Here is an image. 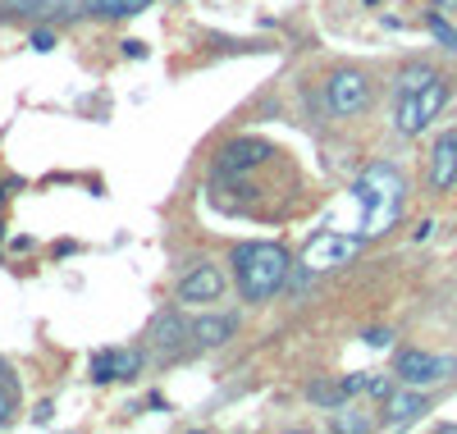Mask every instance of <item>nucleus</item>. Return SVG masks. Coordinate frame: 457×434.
Returning <instances> with one entry per match:
<instances>
[{"label": "nucleus", "mask_w": 457, "mask_h": 434, "mask_svg": "<svg viewBox=\"0 0 457 434\" xmlns=\"http://www.w3.org/2000/svg\"><path fill=\"white\" fill-rule=\"evenodd\" d=\"M5 380L14 384V375H10V366H5V362H0V384H5Z\"/></svg>", "instance_id": "5701e85b"}, {"label": "nucleus", "mask_w": 457, "mask_h": 434, "mask_svg": "<svg viewBox=\"0 0 457 434\" xmlns=\"http://www.w3.org/2000/svg\"><path fill=\"white\" fill-rule=\"evenodd\" d=\"M124 55H129V60H142L146 51H142V42H124Z\"/></svg>", "instance_id": "4be33fe9"}, {"label": "nucleus", "mask_w": 457, "mask_h": 434, "mask_svg": "<svg viewBox=\"0 0 457 434\" xmlns=\"http://www.w3.org/2000/svg\"><path fill=\"white\" fill-rule=\"evenodd\" d=\"M307 398H312L316 407H325V412H343V403H348V388H343V380H338V384L316 380V384H307Z\"/></svg>", "instance_id": "2eb2a0df"}, {"label": "nucleus", "mask_w": 457, "mask_h": 434, "mask_svg": "<svg viewBox=\"0 0 457 434\" xmlns=\"http://www.w3.org/2000/svg\"><path fill=\"white\" fill-rule=\"evenodd\" d=\"M224 288H228V280H224V270L220 265H211V261H197L193 270L179 280V302H220L224 297Z\"/></svg>", "instance_id": "6e6552de"}, {"label": "nucleus", "mask_w": 457, "mask_h": 434, "mask_svg": "<svg viewBox=\"0 0 457 434\" xmlns=\"http://www.w3.org/2000/svg\"><path fill=\"white\" fill-rule=\"evenodd\" d=\"M366 243H370L366 233L325 229V233H316V238H312L307 247H302V270H307V274H329V270H338V265L357 261Z\"/></svg>", "instance_id": "39448f33"}, {"label": "nucleus", "mask_w": 457, "mask_h": 434, "mask_svg": "<svg viewBox=\"0 0 457 434\" xmlns=\"http://www.w3.org/2000/svg\"><path fill=\"white\" fill-rule=\"evenodd\" d=\"M288 270H293V261L279 243H243V247H234V280H238L243 302H252V306L270 302L288 284Z\"/></svg>", "instance_id": "f03ea898"}, {"label": "nucleus", "mask_w": 457, "mask_h": 434, "mask_svg": "<svg viewBox=\"0 0 457 434\" xmlns=\"http://www.w3.org/2000/svg\"><path fill=\"white\" fill-rule=\"evenodd\" d=\"M142 371V357L137 352H124V347H101L92 357V380L96 384H114V380H133Z\"/></svg>", "instance_id": "f8f14e48"}, {"label": "nucleus", "mask_w": 457, "mask_h": 434, "mask_svg": "<svg viewBox=\"0 0 457 434\" xmlns=\"http://www.w3.org/2000/svg\"><path fill=\"white\" fill-rule=\"evenodd\" d=\"M334 430H370L366 416H334Z\"/></svg>", "instance_id": "aec40b11"}, {"label": "nucleus", "mask_w": 457, "mask_h": 434, "mask_svg": "<svg viewBox=\"0 0 457 434\" xmlns=\"http://www.w3.org/2000/svg\"><path fill=\"white\" fill-rule=\"evenodd\" d=\"M439 5H457V0H439Z\"/></svg>", "instance_id": "b1692460"}, {"label": "nucleus", "mask_w": 457, "mask_h": 434, "mask_svg": "<svg viewBox=\"0 0 457 434\" xmlns=\"http://www.w3.org/2000/svg\"><path fill=\"white\" fill-rule=\"evenodd\" d=\"M28 46H32V51H51V46H55V32H32Z\"/></svg>", "instance_id": "412c9836"}, {"label": "nucleus", "mask_w": 457, "mask_h": 434, "mask_svg": "<svg viewBox=\"0 0 457 434\" xmlns=\"http://www.w3.org/2000/svg\"><path fill=\"white\" fill-rule=\"evenodd\" d=\"M426 412H430V398H426V388H416V384H403V388H394L385 398V425L389 430H407Z\"/></svg>", "instance_id": "9d476101"}, {"label": "nucleus", "mask_w": 457, "mask_h": 434, "mask_svg": "<svg viewBox=\"0 0 457 434\" xmlns=\"http://www.w3.org/2000/svg\"><path fill=\"white\" fill-rule=\"evenodd\" d=\"M448 96H453V88H448L444 73H435L430 83L411 88V92H398V96H394V129H398L403 138H421V133L439 120V110L448 105Z\"/></svg>", "instance_id": "7ed1b4c3"}, {"label": "nucleus", "mask_w": 457, "mask_h": 434, "mask_svg": "<svg viewBox=\"0 0 457 434\" xmlns=\"http://www.w3.org/2000/svg\"><path fill=\"white\" fill-rule=\"evenodd\" d=\"M361 338H366V347H389V343H394V334H389V330H366Z\"/></svg>", "instance_id": "6ab92c4d"}, {"label": "nucleus", "mask_w": 457, "mask_h": 434, "mask_svg": "<svg viewBox=\"0 0 457 434\" xmlns=\"http://www.w3.org/2000/svg\"><path fill=\"white\" fill-rule=\"evenodd\" d=\"M14 421V384L5 380V384H0V430H5Z\"/></svg>", "instance_id": "f3484780"}, {"label": "nucleus", "mask_w": 457, "mask_h": 434, "mask_svg": "<svg viewBox=\"0 0 457 434\" xmlns=\"http://www.w3.org/2000/svg\"><path fill=\"white\" fill-rule=\"evenodd\" d=\"M14 14H60L69 5H79V0H5Z\"/></svg>", "instance_id": "dca6fc26"}, {"label": "nucleus", "mask_w": 457, "mask_h": 434, "mask_svg": "<svg viewBox=\"0 0 457 434\" xmlns=\"http://www.w3.org/2000/svg\"><path fill=\"white\" fill-rule=\"evenodd\" d=\"M426 183L430 192H453L457 188V133H439L430 146V161H426Z\"/></svg>", "instance_id": "1a4fd4ad"}, {"label": "nucleus", "mask_w": 457, "mask_h": 434, "mask_svg": "<svg viewBox=\"0 0 457 434\" xmlns=\"http://www.w3.org/2000/svg\"><path fill=\"white\" fill-rule=\"evenodd\" d=\"M366 393H370V398H389L394 380H389V375H366Z\"/></svg>", "instance_id": "a211bd4d"}, {"label": "nucleus", "mask_w": 457, "mask_h": 434, "mask_svg": "<svg viewBox=\"0 0 457 434\" xmlns=\"http://www.w3.org/2000/svg\"><path fill=\"white\" fill-rule=\"evenodd\" d=\"M234 334H238V321H234V315H224V311L197 315V321L187 325V338H193L197 352H206V347H224Z\"/></svg>", "instance_id": "9b49d317"}, {"label": "nucleus", "mask_w": 457, "mask_h": 434, "mask_svg": "<svg viewBox=\"0 0 457 434\" xmlns=\"http://www.w3.org/2000/svg\"><path fill=\"white\" fill-rule=\"evenodd\" d=\"M270 155H275L270 142H261V138H234V142H224V146L215 151V174H220V179H234V174L261 170Z\"/></svg>", "instance_id": "0eeeda50"}, {"label": "nucleus", "mask_w": 457, "mask_h": 434, "mask_svg": "<svg viewBox=\"0 0 457 434\" xmlns=\"http://www.w3.org/2000/svg\"><path fill=\"white\" fill-rule=\"evenodd\" d=\"M325 105L334 120H361V114L375 105V78L366 69L343 64L325 78Z\"/></svg>", "instance_id": "20e7f679"}, {"label": "nucleus", "mask_w": 457, "mask_h": 434, "mask_svg": "<svg viewBox=\"0 0 457 434\" xmlns=\"http://www.w3.org/2000/svg\"><path fill=\"white\" fill-rule=\"evenodd\" d=\"M394 375L403 384H416V388H430V384H444L457 375V357H439V352H421V347H407L398 352L394 362Z\"/></svg>", "instance_id": "423d86ee"}, {"label": "nucleus", "mask_w": 457, "mask_h": 434, "mask_svg": "<svg viewBox=\"0 0 457 434\" xmlns=\"http://www.w3.org/2000/svg\"><path fill=\"white\" fill-rule=\"evenodd\" d=\"M187 325H193V321H183L179 311H161L156 321H151V343H156L165 357H170V352L193 347V338H187Z\"/></svg>", "instance_id": "ddd939ff"}, {"label": "nucleus", "mask_w": 457, "mask_h": 434, "mask_svg": "<svg viewBox=\"0 0 457 434\" xmlns=\"http://www.w3.org/2000/svg\"><path fill=\"white\" fill-rule=\"evenodd\" d=\"M353 206H357V233L366 238H385V233L403 220L407 206V179L398 165L389 161H375L357 174L353 183Z\"/></svg>", "instance_id": "f257e3e1"}, {"label": "nucleus", "mask_w": 457, "mask_h": 434, "mask_svg": "<svg viewBox=\"0 0 457 434\" xmlns=\"http://www.w3.org/2000/svg\"><path fill=\"white\" fill-rule=\"evenodd\" d=\"M156 0H87V14L96 19H133L142 10H151Z\"/></svg>", "instance_id": "4468645a"}]
</instances>
